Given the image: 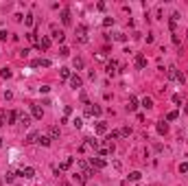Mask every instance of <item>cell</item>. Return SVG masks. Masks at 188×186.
Segmentation results:
<instances>
[{"instance_id": "cell-1", "label": "cell", "mask_w": 188, "mask_h": 186, "mask_svg": "<svg viewBox=\"0 0 188 186\" xmlns=\"http://www.w3.org/2000/svg\"><path fill=\"white\" fill-rule=\"evenodd\" d=\"M77 39H79L81 44H85V42H87V29H85L83 24H81L79 29H77Z\"/></svg>"}, {"instance_id": "cell-2", "label": "cell", "mask_w": 188, "mask_h": 186, "mask_svg": "<svg viewBox=\"0 0 188 186\" xmlns=\"http://www.w3.org/2000/svg\"><path fill=\"white\" fill-rule=\"evenodd\" d=\"M51 35H53V39H57V42H64L66 39V35H64V31H57V26H51Z\"/></svg>"}, {"instance_id": "cell-3", "label": "cell", "mask_w": 188, "mask_h": 186, "mask_svg": "<svg viewBox=\"0 0 188 186\" xmlns=\"http://www.w3.org/2000/svg\"><path fill=\"white\" fill-rule=\"evenodd\" d=\"M136 68L138 70H145L147 68V57H145V55H140V53L136 55Z\"/></svg>"}, {"instance_id": "cell-4", "label": "cell", "mask_w": 188, "mask_h": 186, "mask_svg": "<svg viewBox=\"0 0 188 186\" xmlns=\"http://www.w3.org/2000/svg\"><path fill=\"white\" fill-rule=\"evenodd\" d=\"M90 166L92 169H105V160L103 158H90Z\"/></svg>"}, {"instance_id": "cell-5", "label": "cell", "mask_w": 188, "mask_h": 186, "mask_svg": "<svg viewBox=\"0 0 188 186\" xmlns=\"http://www.w3.org/2000/svg\"><path fill=\"white\" fill-rule=\"evenodd\" d=\"M70 86H72L74 90H79L81 86H83V79H81L79 75H72V77H70Z\"/></svg>"}, {"instance_id": "cell-6", "label": "cell", "mask_w": 188, "mask_h": 186, "mask_svg": "<svg viewBox=\"0 0 188 186\" xmlns=\"http://www.w3.org/2000/svg\"><path fill=\"white\" fill-rule=\"evenodd\" d=\"M168 79H175V81L184 83V75H181V72H177L175 68H171V70H168Z\"/></svg>"}, {"instance_id": "cell-7", "label": "cell", "mask_w": 188, "mask_h": 186, "mask_svg": "<svg viewBox=\"0 0 188 186\" xmlns=\"http://www.w3.org/2000/svg\"><path fill=\"white\" fill-rule=\"evenodd\" d=\"M51 42H53L51 37H46V35H44V37L40 39V44H37V48H40V50H46V48H51Z\"/></svg>"}, {"instance_id": "cell-8", "label": "cell", "mask_w": 188, "mask_h": 186, "mask_svg": "<svg viewBox=\"0 0 188 186\" xmlns=\"http://www.w3.org/2000/svg\"><path fill=\"white\" fill-rule=\"evenodd\" d=\"M31 114H33V118H42V116H44V110L40 108V105L33 103V105H31Z\"/></svg>"}, {"instance_id": "cell-9", "label": "cell", "mask_w": 188, "mask_h": 186, "mask_svg": "<svg viewBox=\"0 0 188 186\" xmlns=\"http://www.w3.org/2000/svg\"><path fill=\"white\" fill-rule=\"evenodd\" d=\"M31 66L33 68H40V66L48 68V66H51V59H35V61H31Z\"/></svg>"}, {"instance_id": "cell-10", "label": "cell", "mask_w": 188, "mask_h": 186, "mask_svg": "<svg viewBox=\"0 0 188 186\" xmlns=\"http://www.w3.org/2000/svg\"><path fill=\"white\" fill-rule=\"evenodd\" d=\"M20 175H22V177H26V179H31V177H35V169L26 166V169H22V171H20Z\"/></svg>"}, {"instance_id": "cell-11", "label": "cell", "mask_w": 188, "mask_h": 186, "mask_svg": "<svg viewBox=\"0 0 188 186\" xmlns=\"http://www.w3.org/2000/svg\"><path fill=\"white\" fill-rule=\"evenodd\" d=\"M72 164H74V158H66L61 164H59V171H66V169H70Z\"/></svg>"}, {"instance_id": "cell-12", "label": "cell", "mask_w": 188, "mask_h": 186, "mask_svg": "<svg viewBox=\"0 0 188 186\" xmlns=\"http://www.w3.org/2000/svg\"><path fill=\"white\" fill-rule=\"evenodd\" d=\"M127 110H129V112H136V110H138V99H136V97H129V103H127Z\"/></svg>"}, {"instance_id": "cell-13", "label": "cell", "mask_w": 188, "mask_h": 186, "mask_svg": "<svg viewBox=\"0 0 188 186\" xmlns=\"http://www.w3.org/2000/svg\"><path fill=\"white\" fill-rule=\"evenodd\" d=\"M74 179H77V182H79L81 186H85V184H87V175H85V173H74Z\"/></svg>"}, {"instance_id": "cell-14", "label": "cell", "mask_w": 188, "mask_h": 186, "mask_svg": "<svg viewBox=\"0 0 188 186\" xmlns=\"http://www.w3.org/2000/svg\"><path fill=\"white\" fill-rule=\"evenodd\" d=\"M61 22H64V24H70V22H72V18H70V9H64L61 11Z\"/></svg>"}, {"instance_id": "cell-15", "label": "cell", "mask_w": 188, "mask_h": 186, "mask_svg": "<svg viewBox=\"0 0 188 186\" xmlns=\"http://www.w3.org/2000/svg\"><path fill=\"white\" fill-rule=\"evenodd\" d=\"M37 140H40V134H37V132H31L29 136H26V142H29V145H33V142H37Z\"/></svg>"}, {"instance_id": "cell-16", "label": "cell", "mask_w": 188, "mask_h": 186, "mask_svg": "<svg viewBox=\"0 0 188 186\" xmlns=\"http://www.w3.org/2000/svg\"><path fill=\"white\" fill-rule=\"evenodd\" d=\"M155 129H158V134H162V136H164V134L168 132V125L162 121V123H158V125H155Z\"/></svg>"}, {"instance_id": "cell-17", "label": "cell", "mask_w": 188, "mask_h": 186, "mask_svg": "<svg viewBox=\"0 0 188 186\" xmlns=\"http://www.w3.org/2000/svg\"><path fill=\"white\" fill-rule=\"evenodd\" d=\"M48 138H51V140L59 138V127H51V129H48Z\"/></svg>"}, {"instance_id": "cell-18", "label": "cell", "mask_w": 188, "mask_h": 186, "mask_svg": "<svg viewBox=\"0 0 188 186\" xmlns=\"http://www.w3.org/2000/svg\"><path fill=\"white\" fill-rule=\"evenodd\" d=\"M96 134H107V125H105L103 121L96 123Z\"/></svg>"}, {"instance_id": "cell-19", "label": "cell", "mask_w": 188, "mask_h": 186, "mask_svg": "<svg viewBox=\"0 0 188 186\" xmlns=\"http://www.w3.org/2000/svg\"><path fill=\"white\" fill-rule=\"evenodd\" d=\"M37 142H40L42 147H51V138H48V136H42V134H40V140H37Z\"/></svg>"}, {"instance_id": "cell-20", "label": "cell", "mask_w": 188, "mask_h": 186, "mask_svg": "<svg viewBox=\"0 0 188 186\" xmlns=\"http://www.w3.org/2000/svg\"><path fill=\"white\" fill-rule=\"evenodd\" d=\"M142 108L151 110V108H153V99H151V97H145V99H142Z\"/></svg>"}, {"instance_id": "cell-21", "label": "cell", "mask_w": 188, "mask_h": 186, "mask_svg": "<svg viewBox=\"0 0 188 186\" xmlns=\"http://www.w3.org/2000/svg\"><path fill=\"white\" fill-rule=\"evenodd\" d=\"M107 75H109V77L116 75V61H109V64H107Z\"/></svg>"}, {"instance_id": "cell-22", "label": "cell", "mask_w": 188, "mask_h": 186, "mask_svg": "<svg viewBox=\"0 0 188 186\" xmlns=\"http://www.w3.org/2000/svg\"><path fill=\"white\" fill-rule=\"evenodd\" d=\"M59 75H61V79H70L72 72H70V68H59Z\"/></svg>"}, {"instance_id": "cell-23", "label": "cell", "mask_w": 188, "mask_h": 186, "mask_svg": "<svg viewBox=\"0 0 188 186\" xmlns=\"http://www.w3.org/2000/svg\"><path fill=\"white\" fill-rule=\"evenodd\" d=\"M20 123H22L24 127H26V125H31V116H29V114H20Z\"/></svg>"}, {"instance_id": "cell-24", "label": "cell", "mask_w": 188, "mask_h": 186, "mask_svg": "<svg viewBox=\"0 0 188 186\" xmlns=\"http://www.w3.org/2000/svg\"><path fill=\"white\" fill-rule=\"evenodd\" d=\"M24 24H26V26H33V24H35V18H33V13L24 15Z\"/></svg>"}, {"instance_id": "cell-25", "label": "cell", "mask_w": 188, "mask_h": 186, "mask_svg": "<svg viewBox=\"0 0 188 186\" xmlns=\"http://www.w3.org/2000/svg\"><path fill=\"white\" fill-rule=\"evenodd\" d=\"M140 177H142V173H140V171H134V173H129V179H131V182H138Z\"/></svg>"}, {"instance_id": "cell-26", "label": "cell", "mask_w": 188, "mask_h": 186, "mask_svg": "<svg viewBox=\"0 0 188 186\" xmlns=\"http://www.w3.org/2000/svg\"><path fill=\"white\" fill-rule=\"evenodd\" d=\"M103 114V108H101V105H94V108H92V116H101Z\"/></svg>"}, {"instance_id": "cell-27", "label": "cell", "mask_w": 188, "mask_h": 186, "mask_svg": "<svg viewBox=\"0 0 188 186\" xmlns=\"http://www.w3.org/2000/svg\"><path fill=\"white\" fill-rule=\"evenodd\" d=\"M26 39H29L31 44H35V46L40 44V42H37V35H35V33H29V35H26Z\"/></svg>"}, {"instance_id": "cell-28", "label": "cell", "mask_w": 188, "mask_h": 186, "mask_svg": "<svg viewBox=\"0 0 188 186\" xmlns=\"http://www.w3.org/2000/svg\"><path fill=\"white\" fill-rule=\"evenodd\" d=\"M59 55H61V57H68V55H70V48L68 46H61V48H59Z\"/></svg>"}, {"instance_id": "cell-29", "label": "cell", "mask_w": 188, "mask_h": 186, "mask_svg": "<svg viewBox=\"0 0 188 186\" xmlns=\"http://www.w3.org/2000/svg\"><path fill=\"white\" fill-rule=\"evenodd\" d=\"M15 121H18V112H9V123L13 125Z\"/></svg>"}, {"instance_id": "cell-30", "label": "cell", "mask_w": 188, "mask_h": 186, "mask_svg": "<svg viewBox=\"0 0 188 186\" xmlns=\"http://www.w3.org/2000/svg\"><path fill=\"white\" fill-rule=\"evenodd\" d=\"M177 116H179V114H177V112L173 110V112H168V114H166V121H175Z\"/></svg>"}, {"instance_id": "cell-31", "label": "cell", "mask_w": 188, "mask_h": 186, "mask_svg": "<svg viewBox=\"0 0 188 186\" xmlns=\"http://www.w3.org/2000/svg\"><path fill=\"white\" fill-rule=\"evenodd\" d=\"M0 75H2V79H9L11 75H13V72H11L9 68H2V72H0Z\"/></svg>"}, {"instance_id": "cell-32", "label": "cell", "mask_w": 188, "mask_h": 186, "mask_svg": "<svg viewBox=\"0 0 188 186\" xmlns=\"http://www.w3.org/2000/svg\"><path fill=\"white\" fill-rule=\"evenodd\" d=\"M74 68H83V59H81V57L74 59Z\"/></svg>"}, {"instance_id": "cell-33", "label": "cell", "mask_w": 188, "mask_h": 186, "mask_svg": "<svg viewBox=\"0 0 188 186\" xmlns=\"http://www.w3.org/2000/svg\"><path fill=\"white\" fill-rule=\"evenodd\" d=\"M72 125L79 129V127H83V121H81V118H74V121H72Z\"/></svg>"}, {"instance_id": "cell-34", "label": "cell", "mask_w": 188, "mask_h": 186, "mask_svg": "<svg viewBox=\"0 0 188 186\" xmlns=\"http://www.w3.org/2000/svg\"><path fill=\"white\" fill-rule=\"evenodd\" d=\"M116 39H118V42H127V35L125 33H116Z\"/></svg>"}, {"instance_id": "cell-35", "label": "cell", "mask_w": 188, "mask_h": 186, "mask_svg": "<svg viewBox=\"0 0 188 186\" xmlns=\"http://www.w3.org/2000/svg\"><path fill=\"white\" fill-rule=\"evenodd\" d=\"M114 24V18H105L103 20V26H112Z\"/></svg>"}, {"instance_id": "cell-36", "label": "cell", "mask_w": 188, "mask_h": 186, "mask_svg": "<svg viewBox=\"0 0 188 186\" xmlns=\"http://www.w3.org/2000/svg\"><path fill=\"white\" fill-rule=\"evenodd\" d=\"M118 136H120V132H116V129H114V132L109 134V138H107V140H116V138H118Z\"/></svg>"}, {"instance_id": "cell-37", "label": "cell", "mask_w": 188, "mask_h": 186, "mask_svg": "<svg viewBox=\"0 0 188 186\" xmlns=\"http://www.w3.org/2000/svg\"><path fill=\"white\" fill-rule=\"evenodd\" d=\"M179 171L181 173H188V162H181V164H179Z\"/></svg>"}, {"instance_id": "cell-38", "label": "cell", "mask_w": 188, "mask_h": 186, "mask_svg": "<svg viewBox=\"0 0 188 186\" xmlns=\"http://www.w3.org/2000/svg\"><path fill=\"white\" fill-rule=\"evenodd\" d=\"M129 134H131V129H129V127H125V129H120V136H125V138H127V136H129Z\"/></svg>"}, {"instance_id": "cell-39", "label": "cell", "mask_w": 188, "mask_h": 186, "mask_svg": "<svg viewBox=\"0 0 188 186\" xmlns=\"http://www.w3.org/2000/svg\"><path fill=\"white\" fill-rule=\"evenodd\" d=\"M173 103H175V105L181 103V97H179V94H173Z\"/></svg>"}, {"instance_id": "cell-40", "label": "cell", "mask_w": 188, "mask_h": 186, "mask_svg": "<svg viewBox=\"0 0 188 186\" xmlns=\"http://www.w3.org/2000/svg\"><path fill=\"white\" fill-rule=\"evenodd\" d=\"M4 177H7V182H13V179H15V173H7Z\"/></svg>"}, {"instance_id": "cell-41", "label": "cell", "mask_w": 188, "mask_h": 186, "mask_svg": "<svg viewBox=\"0 0 188 186\" xmlns=\"http://www.w3.org/2000/svg\"><path fill=\"white\" fill-rule=\"evenodd\" d=\"M7 35H9L7 31H0V39H2V42H7Z\"/></svg>"}, {"instance_id": "cell-42", "label": "cell", "mask_w": 188, "mask_h": 186, "mask_svg": "<svg viewBox=\"0 0 188 186\" xmlns=\"http://www.w3.org/2000/svg\"><path fill=\"white\" fill-rule=\"evenodd\" d=\"M173 44H177V46H179V44H181V39H179V35H173Z\"/></svg>"}, {"instance_id": "cell-43", "label": "cell", "mask_w": 188, "mask_h": 186, "mask_svg": "<svg viewBox=\"0 0 188 186\" xmlns=\"http://www.w3.org/2000/svg\"><path fill=\"white\" fill-rule=\"evenodd\" d=\"M184 114H188V103L184 105Z\"/></svg>"}, {"instance_id": "cell-44", "label": "cell", "mask_w": 188, "mask_h": 186, "mask_svg": "<svg viewBox=\"0 0 188 186\" xmlns=\"http://www.w3.org/2000/svg\"><path fill=\"white\" fill-rule=\"evenodd\" d=\"M0 149H2V138H0Z\"/></svg>"}]
</instances>
